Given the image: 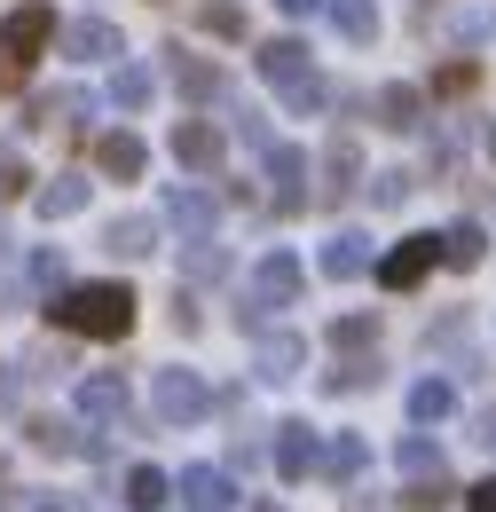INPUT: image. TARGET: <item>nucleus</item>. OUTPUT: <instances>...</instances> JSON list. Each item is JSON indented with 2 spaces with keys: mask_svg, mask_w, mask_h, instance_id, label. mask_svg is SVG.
Segmentation results:
<instances>
[{
  "mask_svg": "<svg viewBox=\"0 0 496 512\" xmlns=\"http://www.w3.org/2000/svg\"><path fill=\"white\" fill-rule=\"evenodd\" d=\"M315 465H323V442H315V426H284V434H276V473H284V481H308Z\"/></svg>",
  "mask_w": 496,
  "mask_h": 512,
  "instance_id": "nucleus-15",
  "label": "nucleus"
},
{
  "mask_svg": "<svg viewBox=\"0 0 496 512\" xmlns=\"http://www.w3.org/2000/svg\"><path fill=\"white\" fill-rule=\"evenodd\" d=\"M323 276H339V284L371 276V237H363V229H339V237L323 245Z\"/></svg>",
  "mask_w": 496,
  "mask_h": 512,
  "instance_id": "nucleus-16",
  "label": "nucleus"
},
{
  "mask_svg": "<svg viewBox=\"0 0 496 512\" xmlns=\"http://www.w3.org/2000/svg\"><path fill=\"white\" fill-rule=\"evenodd\" d=\"M95 166H103L111 182H142V166H150V150H142V134L111 127L103 142H95Z\"/></svg>",
  "mask_w": 496,
  "mask_h": 512,
  "instance_id": "nucleus-12",
  "label": "nucleus"
},
{
  "mask_svg": "<svg viewBox=\"0 0 496 512\" xmlns=\"http://www.w3.org/2000/svg\"><path fill=\"white\" fill-rule=\"evenodd\" d=\"M473 442H481V449H496V410H481V418H473Z\"/></svg>",
  "mask_w": 496,
  "mask_h": 512,
  "instance_id": "nucleus-44",
  "label": "nucleus"
},
{
  "mask_svg": "<svg viewBox=\"0 0 496 512\" xmlns=\"http://www.w3.org/2000/svg\"><path fill=\"white\" fill-rule=\"evenodd\" d=\"M197 24H205V32H221V40H245V8H237V0H205V8H197Z\"/></svg>",
  "mask_w": 496,
  "mask_h": 512,
  "instance_id": "nucleus-33",
  "label": "nucleus"
},
{
  "mask_svg": "<svg viewBox=\"0 0 496 512\" xmlns=\"http://www.w3.org/2000/svg\"><path fill=\"white\" fill-rule=\"evenodd\" d=\"M24 190H32V166H24V158L0 142V197H24Z\"/></svg>",
  "mask_w": 496,
  "mask_h": 512,
  "instance_id": "nucleus-38",
  "label": "nucleus"
},
{
  "mask_svg": "<svg viewBox=\"0 0 496 512\" xmlns=\"http://www.w3.org/2000/svg\"><path fill=\"white\" fill-rule=\"evenodd\" d=\"M402 473H410V481H426V473H441V449L426 442V434H410V442H402Z\"/></svg>",
  "mask_w": 496,
  "mask_h": 512,
  "instance_id": "nucleus-35",
  "label": "nucleus"
},
{
  "mask_svg": "<svg viewBox=\"0 0 496 512\" xmlns=\"http://www.w3.org/2000/svg\"><path fill=\"white\" fill-rule=\"evenodd\" d=\"M166 221H174L189 245H197V237H213V221H221V197L197 190V182H174V190H166Z\"/></svg>",
  "mask_w": 496,
  "mask_h": 512,
  "instance_id": "nucleus-9",
  "label": "nucleus"
},
{
  "mask_svg": "<svg viewBox=\"0 0 496 512\" xmlns=\"http://www.w3.org/2000/svg\"><path fill=\"white\" fill-rule=\"evenodd\" d=\"M434 260H441V237H402L394 253L378 260V284H386V292H410V284L434 276Z\"/></svg>",
  "mask_w": 496,
  "mask_h": 512,
  "instance_id": "nucleus-6",
  "label": "nucleus"
},
{
  "mask_svg": "<svg viewBox=\"0 0 496 512\" xmlns=\"http://www.w3.org/2000/svg\"><path fill=\"white\" fill-rule=\"evenodd\" d=\"M103 253H111V260H142V253H158V221H142V213L111 221V229H103Z\"/></svg>",
  "mask_w": 496,
  "mask_h": 512,
  "instance_id": "nucleus-18",
  "label": "nucleus"
},
{
  "mask_svg": "<svg viewBox=\"0 0 496 512\" xmlns=\"http://www.w3.org/2000/svg\"><path fill=\"white\" fill-rule=\"evenodd\" d=\"M449 410H457V386L449 379H418L410 386V418H418V426H441Z\"/></svg>",
  "mask_w": 496,
  "mask_h": 512,
  "instance_id": "nucleus-25",
  "label": "nucleus"
},
{
  "mask_svg": "<svg viewBox=\"0 0 496 512\" xmlns=\"http://www.w3.org/2000/svg\"><path fill=\"white\" fill-rule=\"evenodd\" d=\"M496 32V8H457V40H489Z\"/></svg>",
  "mask_w": 496,
  "mask_h": 512,
  "instance_id": "nucleus-39",
  "label": "nucleus"
},
{
  "mask_svg": "<svg viewBox=\"0 0 496 512\" xmlns=\"http://www.w3.org/2000/svg\"><path fill=\"white\" fill-rule=\"evenodd\" d=\"M323 473H331V481H355V473H363V434H339V442L323 449Z\"/></svg>",
  "mask_w": 496,
  "mask_h": 512,
  "instance_id": "nucleus-31",
  "label": "nucleus"
},
{
  "mask_svg": "<svg viewBox=\"0 0 496 512\" xmlns=\"http://www.w3.org/2000/svg\"><path fill=\"white\" fill-rule=\"evenodd\" d=\"M79 205H87V182H79V174H56V182L32 190V213H40V221H71Z\"/></svg>",
  "mask_w": 496,
  "mask_h": 512,
  "instance_id": "nucleus-20",
  "label": "nucleus"
},
{
  "mask_svg": "<svg viewBox=\"0 0 496 512\" xmlns=\"http://www.w3.org/2000/svg\"><path fill=\"white\" fill-rule=\"evenodd\" d=\"M48 40H56V8L48 0H24V8H8L0 16V87H16L24 71L48 56Z\"/></svg>",
  "mask_w": 496,
  "mask_h": 512,
  "instance_id": "nucleus-2",
  "label": "nucleus"
},
{
  "mask_svg": "<svg viewBox=\"0 0 496 512\" xmlns=\"http://www.w3.org/2000/svg\"><path fill=\"white\" fill-rule=\"evenodd\" d=\"M40 512H56V505H40Z\"/></svg>",
  "mask_w": 496,
  "mask_h": 512,
  "instance_id": "nucleus-48",
  "label": "nucleus"
},
{
  "mask_svg": "<svg viewBox=\"0 0 496 512\" xmlns=\"http://www.w3.org/2000/svg\"><path fill=\"white\" fill-rule=\"evenodd\" d=\"M174 497H182L189 512H229V505H237V481H229L221 465H182Z\"/></svg>",
  "mask_w": 496,
  "mask_h": 512,
  "instance_id": "nucleus-10",
  "label": "nucleus"
},
{
  "mask_svg": "<svg viewBox=\"0 0 496 512\" xmlns=\"http://www.w3.org/2000/svg\"><path fill=\"white\" fill-rule=\"evenodd\" d=\"M87 111H95V95H87V87H56V95H32L24 127H79Z\"/></svg>",
  "mask_w": 496,
  "mask_h": 512,
  "instance_id": "nucleus-14",
  "label": "nucleus"
},
{
  "mask_svg": "<svg viewBox=\"0 0 496 512\" xmlns=\"http://www.w3.org/2000/svg\"><path fill=\"white\" fill-rule=\"evenodd\" d=\"M276 8H284V16H315L323 0H276Z\"/></svg>",
  "mask_w": 496,
  "mask_h": 512,
  "instance_id": "nucleus-45",
  "label": "nucleus"
},
{
  "mask_svg": "<svg viewBox=\"0 0 496 512\" xmlns=\"http://www.w3.org/2000/svg\"><path fill=\"white\" fill-rule=\"evenodd\" d=\"M481 253H489L481 221H449V229H441V260H449V268H481Z\"/></svg>",
  "mask_w": 496,
  "mask_h": 512,
  "instance_id": "nucleus-24",
  "label": "nucleus"
},
{
  "mask_svg": "<svg viewBox=\"0 0 496 512\" xmlns=\"http://www.w3.org/2000/svg\"><path fill=\"white\" fill-rule=\"evenodd\" d=\"M473 79H481L473 64H449V71L434 79V95H473Z\"/></svg>",
  "mask_w": 496,
  "mask_h": 512,
  "instance_id": "nucleus-40",
  "label": "nucleus"
},
{
  "mask_svg": "<svg viewBox=\"0 0 496 512\" xmlns=\"http://www.w3.org/2000/svg\"><path fill=\"white\" fill-rule=\"evenodd\" d=\"M189 276H197V284H221V276H229V253H221V245H213V237H197V245H189V260H182Z\"/></svg>",
  "mask_w": 496,
  "mask_h": 512,
  "instance_id": "nucleus-32",
  "label": "nucleus"
},
{
  "mask_svg": "<svg viewBox=\"0 0 496 512\" xmlns=\"http://www.w3.org/2000/svg\"><path fill=\"white\" fill-rule=\"evenodd\" d=\"M150 410H158L166 426H197V418L213 410V386L197 379V371H158V386H150Z\"/></svg>",
  "mask_w": 496,
  "mask_h": 512,
  "instance_id": "nucleus-5",
  "label": "nucleus"
},
{
  "mask_svg": "<svg viewBox=\"0 0 496 512\" xmlns=\"http://www.w3.org/2000/svg\"><path fill=\"white\" fill-rule=\"evenodd\" d=\"M331 24H339L355 48H363V40H378V8H371V0H331Z\"/></svg>",
  "mask_w": 496,
  "mask_h": 512,
  "instance_id": "nucleus-27",
  "label": "nucleus"
},
{
  "mask_svg": "<svg viewBox=\"0 0 496 512\" xmlns=\"http://www.w3.org/2000/svg\"><path fill=\"white\" fill-rule=\"evenodd\" d=\"M252 64H260L268 87H284V103H292V111H323V79H315V64H308V48H300V40H268Z\"/></svg>",
  "mask_w": 496,
  "mask_h": 512,
  "instance_id": "nucleus-4",
  "label": "nucleus"
},
{
  "mask_svg": "<svg viewBox=\"0 0 496 512\" xmlns=\"http://www.w3.org/2000/svg\"><path fill=\"white\" fill-rule=\"evenodd\" d=\"M166 71H174V87H182L189 103H205V95H221V71L205 64V56H182V48H174V56H166Z\"/></svg>",
  "mask_w": 496,
  "mask_h": 512,
  "instance_id": "nucleus-21",
  "label": "nucleus"
},
{
  "mask_svg": "<svg viewBox=\"0 0 496 512\" xmlns=\"http://www.w3.org/2000/svg\"><path fill=\"white\" fill-rule=\"evenodd\" d=\"M8 268H16V237H0V276H8Z\"/></svg>",
  "mask_w": 496,
  "mask_h": 512,
  "instance_id": "nucleus-46",
  "label": "nucleus"
},
{
  "mask_svg": "<svg viewBox=\"0 0 496 512\" xmlns=\"http://www.w3.org/2000/svg\"><path fill=\"white\" fill-rule=\"evenodd\" d=\"M402 197H410V174H402V166H386V174H371V205H378V213H394Z\"/></svg>",
  "mask_w": 496,
  "mask_h": 512,
  "instance_id": "nucleus-36",
  "label": "nucleus"
},
{
  "mask_svg": "<svg viewBox=\"0 0 496 512\" xmlns=\"http://www.w3.org/2000/svg\"><path fill=\"white\" fill-rule=\"evenodd\" d=\"M48 323L71 339H126L134 331V292L126 284H63L48 292Z\"/></svg>",
  "mask_w": 496,
  "mask_h": 512,
  "instance_id": "nucleus-1",
  "label": "nucleus"
},
{
  "mask_svg": "<svg viewBox=\"0 0 496 512\" xmlns=\"http://www.w3.org/2000/svg\"><path fill=\"white\" fill-rule=\"evenodd\" d=\"M418 111H426V95H418V87H402V79H394V87H378V127H386V134H418Z\"/></svg>",
  "mask_w": 496,
  "mask_h": 512,
  "instance_id": "nucleus-19",
  "label": "nucleus"
},
{
  "mask_svg": "<svg viewBox=\"0 0 496 512\" xmlns=\"http://www.w3.org/2000/svg\"><path fill=\"white\" fill-rule=\"evenodd\" d=\"M150 95H158V79H150L142 64H119V71H111V103H119V111H150Z\"/></svg>",
  "mask_w": 496,
  "mask_h": 512,
  "instance_id": "nucleus-26",
  "label": "nucleus"
},
{
  "mask_svg": "<svg viewBox=\"0 0 496 512\" xmlns=\"http://www.w3.org/2000/svg\"><path fill=\"white\" fill-rule=\"evenodd\" d=\"M16 394H24V379H16V371H0V418L16 410Z\"/></svg>",
  "mask_w": 496,
  "mask_h": 512,
  "instance_id": "nucleus-43",
  "label": "nucleus"
},
{
  "mask_svg": "<svg viewBox=\"0 0 496 512\" xmlns=\"http://www.w3.org/2000/svg\"><path fill=\"white\" fill-rule=\"evenodd\" d=\"M24 268H32V284H40V292H63V284H71V276H63V253H48V245L24 260Z\"/></svg>",
  "mask_w": 496,
  "mask_h": 512,
  "instance_id": "nucleus-37",
  "label": "nucleus"
},
{
  "mask_svg": "<svg viewBox=\"0 0 496 512\" xmlns=\"http://www.w3.org/2000/svg\"><path fill=\"white\" fill-rule=\"evenodd\" d=\"M465 512H496V481H481V489H465Z\"/></svg>",
  "mask_w": 496,
  "mask_h": 512,
  "instance_id": "nucleus-42",
  "label": "nucleus"
},
{
  "mask_svg": "<svg viewBox=\"0 0 496 512\" xmlns=\"http://www.w3.org/2000/svg\"><path fill=\"white\" fill-rule=\"evenodd\" d=\"M79 418H126V379L119 371H87V379H79Z\"/></svg>",
  "mask_w": 496,
  "mask_h": 512,
  "instance_id": "nucleus-17",
  "label": "nucleus"
},
{
  "mask_svg": "<svg viewBox=\"0 0 496 512\" xmlns=\"http://www.w3.org/2000/svg\"><path fill=\"white\" fill-rule=\"evenodd\" d=\"M237 134H245V150H268V142H276V134H268V119H260V111H245V119H237Z\"/></svg>",
  "mask_w": 496,
  "mask_h": 512,
  "instance_id": "nucleus-41",
  "label": "nucleus"
},
{
  "mask_svg": "<svg viewBox=\"0 0 496 512\" xmlns=\"http://www.w3.org/2000/svg\"><path fill=\"white\" fill-rule=\"evenodd\" d=\"M24 434L48 457H79V442H87V426H71V418H24Z\"/></svg>",
  "mask_w": 496,
  "mask_h": 512,
  "instance_id": "nucleus-22",
  "label": "nucleus"
},
{
  "mask_svg": "<svg viewBox=\"0 0 496 512\" xmlns=\"http://www.w3.org/2000/svg\"><path fill=\"white\" fill-rule=\"evenodd\" d=\"M63 56H71V64H119L126 40H119L111 16H79V24H63Z\"/></svg>",
  "mask_w": 496,
  "mask_h": 512,
  "instance_id": "nucleus-7",
  "label": "nucleus"
},
{
  "mask_svg": "<svg viewBox=\"0 0 496 512\" xmlns=\"http://www.w3.org/2000/svg\"><path fill=\"white\" fill-rule=\"evenodd\" d=\"M268 182H276V205H300L308 197V150L300 142H268Z\"/></svg>",
  "mask_w": 496,
  "mask_h": 512,
  "instance_id": "nucleus-13",
  "label": "nucleus"
},
{
  "mask_svg": "<svg viewBox=\"0 0 496 512\" xmlns=\"http://www.w3.org/2000/svg\"><path fill=\"white\" fill-rule=\"evenodd\" d=\"M331 347H339V355H363V347H378V316H339V323H331Z\"/></svg>",
  "mask_w": 496,
  "mask_h": 512,
  "instance_id": "nucleus-29",
  "label": "nucleus"
},
{
  "mask_svg": "<svg viewBox=\"0 0 496 512\" xmlns=\"http://www.w3.org/2000/svg\"><path fill=\"white\" fill-rule=\"evenodd\" d=\"M300 284H308L300 253H268V260H260V268L245 276V308H237V323H245L252 339H260L276 308H292V300H300Z\"/></svg>",
  "mask_w": 496,
  "mask_h": 512,
  "instance_id": "nucleus-3",
  "label": "nucleus"
},
{
  "mask_svg": "<svg viewBox=\"0 0 496 512\" xmlns=\"http://www.w3.org/2000/svg\"><path fill=\"white\" fill-rule=\"evenodd\" d=\"M323 386H331V394H355V386H378V347H371V355H347V363H339V371H331Z\"/></svg>",
  "mask_w": 496,
  "mask_h": 512,
  "instance_id": "nucleus-30",
  "label": "nucleus"
},
{
  "mask_svg": "<svg viewBox=\"0 0 496 512\" xmlns=\"http://www.w3.org/2000/svg\"><path fill=\"white\" fill-rule=\"evenodd\" d=\"M449 497H457V489H449V473H426V481H410V497H402V505H410V512H441Z\"/></svg>",
  "mask_w": 496,
  "mask_h": 512,
  "instance_id": "nucleus-34",
  "label": "nucleus"
},
{
  "mask_svg": "<svg viewBox=\"0 0 496 512\" xmlns=\"http://www.w3.org/2000/svg\"><path fill=\"white\" fill-rule=\"evenodd\" d=\"M0 481H8V465H0Z\"/></svg>",
  "mask_w": 496,
  "mask_h": 512,
  "instance_id": "nucleus-47",
  "label": "nucleus"
},
{
  "mask_svg": "<svg viewBox=\"0 0 496 512\" xmlns=\"http://www.w3.org/2000/svg\"><path fill=\"white\" fill-rule=\"evenodd\" d=\"M174 158H182L189 174H213V166L229 158V142H221V127H205V119H182V127H174Z\"/></svg>",
  "mask_w": 496,
  "mask_h": 512,
  "instance_id": "nucleus-11",
  "label": "nucleus"
},
{
  "mask_svg": "<svg viewBox=\"0 0 496 512\" xmlns=\"http://www.w3.org/2000/svg\"><path fill=\"white\" fill-rule=\"evenodd\" d=\"M158 505H174V481L158 465H134L126 473V512H158Z\"/></svg>",
  "mask_w": 496,
  "mask_h": 512,
  "instance_id": "nucleus-23",
  "label": "nucleus"
},
{
  "mask_svg": "<svg viewBox=\"0 0 496 512\" xmlns=\"http://www.w3.org/2000/svg\"><path fill=\"white\" fill-rule=\"evenodd\" d=\"M323 174H331V182H323V205H339V197L355 190V142H331V158H323Z\"/></svg>",
  "mask_w": 496,
  "mask_h": 512,
  "instance_id": "nucleus-28",
  "label": "nucleus"
},
{
  "mask_svg": "<svg viewBox=\"0 0 496 512\" xmlns=\"http://www.w3.org/2000/svg\"><path fill=\"white\" fill-rule=\"evenodd\" d=\"M252 371H260L268 386L300 379V371H308V339H300V331H260V347H252Z\"/></svg>",
  "mask_w": 496,
  "mask_h": 512,
  "instance_id": "nucleus-8",
  "label": "nucleus"
}]
</instances>
